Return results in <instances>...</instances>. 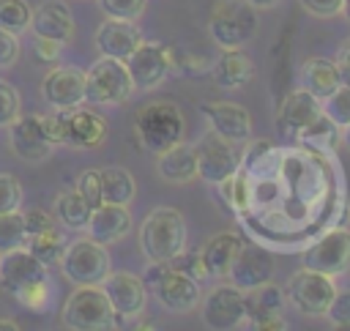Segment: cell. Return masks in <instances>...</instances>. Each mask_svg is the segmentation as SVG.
<instances>
[{
    "label": "cell",
    "instance_id": "1",
    "mask_svg": "<svg viewBox=\"0 0 350 331\" xmlns=\"http://www.w3.org/2000/svg\"><path fill=\"white\" fill-rule=\"evenodd\" d=\"M0 287L11 293L27 309H44L49 298L46 265L27 252V246H16L0 254Z\"/></svg>",
    "mask_w": 350,
    "mask_h": 331
},
{
    "label": "cell",
    "instance_id": "2",
    "mask_svg": "<svg viewBox=\"0 0 350 331\" xmlns=\"http://www.w3.org/2000/svg\"><path fill=\"white\" fill-rule=\"evenodd\" d=\"M189 230L186 219L175 208H153L139 227V249L148 260L170 263L186 249Z\"/></svg>",
    "mask_w": 350,
    "mask_h": 331
},
{
    "label": "cell",
    "instance_id": "3",
    "mask_svg": "<svg viewBox=\"0 0 350 331\" xmlns=\"http://www.w3.org/2000/svg\"><path fill=\"white\" fill-rule=\"evenodd\" d=\"M46 118H49V131L55 145H63V148H79V150L98 148L109 131L107 118L82 104L68 109H55Z\"/></svg>",
    "mask_w": 350,
    "mask_h": 331
},
{
    "label": "cell",
    "instance_id": "4",
    "mask_svg": "<svg viewBox=\"0 0 350 331\" xmlns=\"http://www.w3.org/2000/svg\"><path fill=\"white\" fill-rule=\"evenodd\" d=\"M60 320L74 331H107L120 326V315H115L101 284H79L63 304Z\"/></svg>",
    "mask_w": 350,
    "mask_h": 331
},
{
    "label": "cell",
    "instance_id": "5",
    "mask_svg": "<svg viewBox=\"0 0 350 331\" xmlns=\"http://www.w3.org/2000/svg\"><path fill=\"white\" fill-rule=\"evenodd\" d=\"M134 129H137L139 142L148 150L161 153L170 145L183 140V115L172 101H164V98L148 101L145 107L137 109Z\"/></svg>",
    "mask_w": 350,
    "mask_h": 331
},
{
    "label": "cell",
    "instance_id": "6",
    "mask_svg": "<svg viewBox=\"0 0 350 331\" xmlns=\"http://www.w3.org/2000/svg\"><path fill=\"white\" fill-rule=\"evenodd\" d=\"M211 38L221 47H243L257 33V11L246 0H219L208 19Z\"/></svg>",
    "mask_w": 350,
    "mask_h": 331
},
{
    "label": "cell",
    "instance_id": "7",
    "mask_svg": "<svg viewBox=\"0 0 350 331\" xmlns=\"http://www.w3.org/2000/svg\"><path fill=\"white\" fill-rule=\"evenodd\" d=\"M60 271L71 284H101L107 279V274L112 271L109 263V252L104 243L93 241V238H77L68 241L63 257H60Z\"/></svg>",
    "mask_w": 350,
    "mask_h": 331
},
{
    "label": "cell",
    "instance_id": "8",
    "mask_svg": "<svg viewBox=\"0 0 350 331\" xmlns=\"http://www.w3.org/2000/svg\"><path fill=\"white\" fill-rule=\"evenodd\" d=\"M134 93L131 74L123 60L98 57L85 71V101L90 104H123Z\"/></svg>",
    "mask_w": 350,
    "mask_h": 331
},
{
    "label": "cell",
    "instance_id": "9",
    "mask_svg": "<svg viewBox=\"0 0 350 331\" xmlns=\"http://www.w3.org/2000/svg\"><path fill=\"white\" fill-rule=\"evenodd\" d=\"M336 293V284H334V276L328 274H320V271H312V268H301L290 276L287 282V301L306 317H320L325 315L331 298Z\"/></svg>",
    "mask_w": 350,
    "mask_h": 331
},
{
    "label": "cell",
    "instance_id": "10",
    "mask_svg": "<svg viewBox=\"0 0 350 331\" xmlns=\"http://www.w3.org/2000/svg\"><path fill=\"white\" fill-rule=\"evenodd\" d=\"M8 145L22 161H44L49 153L57 148L49 131V118L46 115H19L8 126Z\"/></svg>",
    "mask_w": 350,
    "mask_h": 331
},
{
    "label": "cell",
    "instance_id": "11",
    "mask_svg": "<svg viewBox=\"0 0 350 331\" xmlns=\"http://www.w3.org/2000/svg\"><path fill=\"white\" fill-rule=\"evenodd\" d=\"M197 150V178L205 183H221L224 178L235 175L241 167V150L235 142L219 137L216 131L202 134V140L194 145Z\"/></svg>",
    "mask_w": 350,
    "mask_h": 331
},
{
    "label": "cell",
    "instance_id": "12",
    "mask_svg": "<svg viewBox=\"0 0 350 331\" xmlns=\"http://www.w3.org/2000/svg\"><path fill=\"white\" fill-rule=\"evenodd\" d=\"M304 268L328 274V276H342L350 268V230L334 227L323 233L304 254H301Z\"/></svg>",
    "mask_w": 350,
    "mask_h": 331
},
{
    "label": "cell",
    "instance_id": "13",
    "mask_svg": "<svg viewBox=\"0 0 350 331\" xmlns=\"http://www.w3.org/2000/svg\"><path fill=\"white\" fill-rule=\"evenodd\" d=\"M202 323L213 331H232L246 323L243 290L230 284H216L202 295Z\"/></svg>",
    "mask_w": 350,
    "mask_h": 331
},
{
    "label": "cell",
    "instance_id": "14",
    "mask_svg": "<svg viewBox=\"0 0 350 331\" xmlns=\"http://www.w3.org/2000/svg\"><path fill=\"white\" fill-rule=\"evenodd\" d=\"M129 74H131V82H134V90H153L164 82V77L170 74V49L159 41H139V47L123 60Z\"/></svg>",
    "mask_w": 350,
    "mask_h": 331
},
{
    "label": "cell",
    "instance_id": "15",
    "mask_svg": "<svg viewBox=\"0 0 350 331\" xmlns=\"http://www.w3.org/2000/svg\"><path fill=\"white\" fill-rule=\"evenodd\" d=\"M284 290L276 287L273 282L257 284L252 290L243 293V304H246V323L257 331H284L287 323L282 317L284 309Z\"/></svg>",
    "mask_w": 350,
    "mask_h": 331
},
{
    "label": "cell",
    "instance_id": "16",
    "mask_svg": "<svg viewBox=\"0 0 350 331\" xmlns=\"http://www.w3.org/2000/svg\"><path fill=\"white\" fill-rule=\"evenodd\" d=\"M101 290L107 293L115 315H120L123 320H134L145 312L148 304V284L131 274V271H109L107 279L101 282Z\"/></svg>",
    "mask_w": 350,
    "mask_h": 331
},
{
    "label": "cell",
    "instance_id": "17",
    "mask_svg": "<svg viewBox=\"0 0 350 331\" xmlns=\"http://www.w3.org/2000/svg\"><path fill=\"white\" fill-rule=\"evenodd\" d=\"M150 290L159 298V304L170 312H191L202 301L200 282L172 265L164 268V274L150 284Z\"/></svg>",
    "mask_w": 350,
    "mask_h": 331
},
{
    "label": "cell",
    "instance_id": "18",
    "mask_svg": "<svg viewBox=\"0 0 350 331\" xmlns=\"http://www.w3.org/2000/svg\"><path fill=\"white\" fill-rule=\"evenodd\" d=\"M317 115H323V101L317 96H312L306 88L290 90L284 96V101L279 104V112H276V126H279L282 140L295 142L298 131L304 126H309Z\"/></svg>",
    "mask_w": 350,
    "mask_h": 331
},
{
    "label": "cell",
    "instance_id": "19",
    "mask_svg": "<svg viewBox=\"0 0 350 331\" xmlns=\"http://www.w3.org/2000/svg\"><path fill=\"white\" fill-rule=\"evenodd\" d=\"M41 96L55 109H68L85 101V71L77 66H52L41 79Z\"/></svg>",
    "mask_w": 350,
    "mask_h": 331
},
{
    "label": "cell",
    "instance_id": "20",
    "mask_svg": "<svg viewBox=\"0 0 350 331\" xmlns=\"http://www.w3.org/2000/svg\"><path fill=\"white\" fill-rule=\"evenodd\" d=\"M200 112L208 118L211 131H216L219 137L235 142V145H246L252 140V115L232 101H213V104H202Z\"/></svg>",
    "mask_w": 350,
    "mask_h": 331
},
{
    "label": "cell",
    "instance_id": "21",
    "mask_svg": "<svg viewBox=\"0 0 350 331\" xmlns=\"http://www.w3.org/2000/svg\"><path fill=\"white\" fill-rule=\"evenodd\" d=\"M273 254L260 249V246H241V252L235 254L232 265H230V282L235 287H241L243 293L257 287V284H265L273 279Z\"/></svg>",
    "mask_w": 350,
    "mask_h": 331
},
{
    "label": "cell",
    "instance_id": "22",
    "mask_svg": "<svg viewBox=\"0 0 350 331\" xmlns=\"http://www.w3.org/2000/svg\"><path fill=\"white\" fill-rule=\"evenodd\" d=\"M139 41H142V33L131 19L107 16L96 30V49L101 57L126 60L139 47Z\"/></svg>",
    "mask_w": 350,
    "mask_h": 331
},
{
    "label": "cell",
    "instance_id": "23",
    "mask_svg": "<svg viewBox=\"0 0 350 331\" xmlns=\"http://www.w3.org/2000/svg\"><path fill=\"white\" fill-rule=\"evenodd\" d=\"M30 27L41 38H52L57 44H68L74 38V16L63 0H44L33 8Z\"/></svg>",
    "mask_w": 350,
    "mask_h": 331
},
{
    "label": "cell",
    "instance_id": "24",
    "mask_svg": "<svg viewBox=\"0 0 350 331\" xmlns=\"http://www.w3.org/2000/svg\"><path fill=\"white\" fill-rule=\"evenodd\" d=\"M88 233L93 241L109 246L120 238H126L131 233V213H129V205H120V202H101L98 208L90 211V219H88Z\"/></svg>",
    "mask_w": 350,
    "mask_h": 331
},
{
    "label": "cell",
    "instance_id": "25",
    "mask_svg": "<svg viewBox=\"0 0 350 331\" xmlns=\"http://www.w3.org/2000/svg\"><path fill=\"white\" fill-rule=\"evenodd\" d=\"M241 246H243L241 235L238 233H230V230L216 233L213 238H208V243L200 252V260H202L205 274L213 276V279H227L230 265H232L235 254L241 252Z\"/></svg>",
    "mask_w": 350,
    "mask_h": 331
},
{
    "label": "cell",
    "instance_id": "26",
    "mask_svg": "<svg viewBox=\"0 0 350 331\" xmlns=\"http://www.w3.org/2000/svg\"><path fill=\"white\" fill-rule=\"evenodd\" d=\"M257 74V66L254 60L241 49V47H230V49H221L216 66H213V79L219 88H227V90H235V88H243L254 79Z\"/></svg>",
    "mask_w": 350,
    "mask_h": 331
},
{
    "label": "cell",
    "instance_id": "27",
    "mask_svg": "<svg viewBox=\"0 0 350 331\" xmlns=\"http://www.w3.org/2000/svg\"><path fill=\"white\" fill-rule=\"evenodd\" d=\"M159 175L170 183H189L197 178V150L183 140L159 153Z\"/></svg>",
    "mask_w": 350,
    "mask_h": 331
},
{
    "label": "cell",
    "instance_id": "28",
    "mask_svg": "<svg viewBox=\"0 0 350 331\" xmlns=\"http://www.w3.org/2000/svg\"><path fill=\"white\" fill-rule=\"evenodd\" d=\"M301 82L304 88L317 96L320 101L325 96H331L339 85H342V77H339V68L334 60H325V57H306L304 66H301Z\"/></svg>",
    "mask_w": 350,
    "mask_h": 331
},
{
    "label": "cell",
    "instance_id": "29",
    "mask_svg": "<svg viewBox=\"0 0 350 331\" xmlns=\"http://www.w3.org/2000/svg\"><path fill=\"white\" fill-rule=\"evenodd\" d=\"M98 178H101V200L104 202H120V205H129L134 200V178L126 167H118V164H109V167H101L98 170Z\"/></svg>",
    "mask_w": 350,
    "mask_h": 331
},
{
    "label": "cell",
    "instance_id": "30",
    "mask_svg": "<svg viewBox=\"0 0 350 331\" xmlns=\"http://www.w3.org/2000/svg\"><path fill=\"white\" fill-rule=\"evenodd\" d=\"M90 205L85 202V197L77 191V189H66L57 194L55 200V216L68 227V230H82L88 227V219H90Z\"/></svg>",
    "mask_w": 350,
    "mask_h": 331
},
{
    "label": "cell",
    "instance_id": "31",
    "mask_svg": "<svg viewBox=\"0 0 350 331\" xmlns=\"http://www.w3.org/2000/svg\"><path fill=\"white\" fill-rule=\"evenodd\" d=\"M295 142H301V145H306V148H317V150H331L336 142H339V126L323 112V115H317L309 126H304L301 131H298V140Z\"/></svg>",
    "mask_w": 350,
    "mask_h": 331
},
{
    "label": "cell",
    "instance_id": "32",
    "mask_svg": "<svg viewBox=\"0 0 350 331\" xmlns=\"http://www.w3.org/2000/svg\"><path fill=\"white\" fill-rule=\"evenodd\" d=\"M25 246H27V252H30L33 257H38L44 265H55V263H60V257H63L68 241H66L63 233H57V230L52 227V230H44V233L30 235V238L25 241Z\"/></svg>",
    "mask_w": 350,
    "mask_h": 331
},
{
    "label": "cell",
    "instance_id": "33",
    "mask_svg": "<svg viewBox=\"0 0 350 331\" xmlns=\"http://www.w3.org/2000/svg\"><path fill=\"white\" fill-rule=\"evenodd\" d=\"M33 19V8L27 5V0H0V27L11 30V33H25L30 27Z\"/></svg>",
    "mask_w": 350,
    "mask_h": 331
},
{
    "label": "cell",
    "instance_id": "34",
    "mask_svg": "<svg viewBox=\"0 0 350 331\" xmlns=\"http://www.w3.org/2000/svg\"><path fill=\"white\" fill-rule=\"evenodd\" d=\"M27 233L22 222V211L0 213V252H11L16 246H25Z\"/></svg>",
    "mask_w": 350,
    "mask_h": 331
},
{
    "label": "cell",
    "instance_id": "35",
    "mask_svg": "<svg viewBox=\"0 0 350 331\" xmlns=\"http://www.w3.org/2000/svg\"><path fill=\"white\" fill-rule=\"evenodd\" d=\"M323 112H325L339 129L350 126V85L342 82L331 96H325V98H323Z\"/></svg>",
    "mask_w": 350,
    "mask_h": 331
},
{
    "label": "cell",
    "instance_id": "36",
    "mask_svg": "<svg viewBox=\"0 0 350 331\" xmlns=\"http://www.w3.org/2000/svg\"><path fill=\"white\" fill-rule=\"evenodd\" d=\"M22 115V96L11 82L0 79V126H11Z\"/></svg>",
    "mask_w": 350,
    "mask_h": 331
},
{
    "label": "cell",
    "instance_id": "37",
    "mask_svg": "<svg viewBox=\"0 0 350 331\" xmlns=\"http://www.w3.org/2000/svg\"><path fill=\"white\" fill-rule=\"evenodd\" d=\"M148 0H98V8L107 14V16H115V19H131L137 22L145 11Z\"/></svg>",
    "mask_w": 350,
    "mask_h": 331
},
{
    "label": "cell",
    "instance_id": "38",
    "mask_svg": "<svg viewBox=\"0 0 350 331\" xmlns=\"http://www.w3.org/2000/svg\"><path fill=\"white\" fill-rule=\"evenodd\" d=\"M325 317L336 328H350V290H336L334 293V298L325 309Z\"/></svg>",
    "mask_w": 350,
    "mask_h": 331
},
{
    "label": "cell",
    "instance_id": "39",
    "mask_svg": "<svg viewBox=\"0 0 350 331\" xmlns=\"http://www.w3.org/2000/svg\"><path fill=\"white\" fill-rule=\"evenodd\" d=\"M22 205V186L14 175L8 172H0V213H8V211H19Z\"/></svg>",
    "mask_w": 350,
    "mask_h": 331
},
{
    "label": "cell",
    "instance_id": "40",
    "mask_svg": "<svg viewBox=\"0 0 350 331\" xmlns=\"http://www.w3.org/2000/svg\"><path fill=\"white\" fill-rule=\"evenodd\" d=\"M82 197H85V202L90 205V208H98L104 200H101V178H98V170H85L79 178H77V186H74Z\"/></svg>",
    "mask_w": 350,
    "mask_h": 331
},
{
    "label": "cell",
    "instance_id": "41",
    "mask_svg": "<svg viewBox=\"0 0 350 331\" xmlns=\"http://www.w3.org/2000/svg\"><path fill=\"white\" fill-rule=\"evenodd\" d=\"M22 222H25V233L27 238L36 235V233H44V230H52L55 227V216L44 208H30V211H22Z\"/></svg>",
    "mask_w": 350,
    "mask_h": 331
},
{
    "label": "cell",
    "instance_id": "42",
    "mask_svg": "<svg viewBox=\"0 0 350 331\" xmlns=\"http://www.w3.org/2000/svg\"><path fill=\"white\" fill-rule=\"evenodd\" d=\"M19 52H22V44H19V36L11 33V30H3L0 27V68H8L19 60Z\"/></svg>",
    "mask_w": 350,
    "mask_h": 331
},
{
    "label": "cell",
    "instance_id": "43",
    "mask_svg": "<svg viewBox=\"0 0 350 331\" xmlns=\"http://www.w3.org/2000/svg\"><path fill=\"white\" fill-rule=\"evenodd\" d=\"M170 265H172V268H178V271H183V274H189V276H194V279L208 276V274H205V268H202L200 254H186V249H183L180 254H175V257L170 260Z\"/></svg>",
    "mask_w": 350,
    "mask_h": 331
},
{
    "label": "cell",
    "instance_id": "44",
    "mask_svg": "<svg viewBox=\"0 0 350 331\" xmlns=\"http://www.w3.org/2000/svg\"><path fill=\"white\" fill-rule=\"evenodd\" d=\"M312 16H320V19H331V16H339L342 14V0H298Z\"/></svg>",
    "mask_w": 350,
    "mask_h": 331
},
{
    "label": "cell",
    "instance_id": "45",
    "mask_svg": "<svg viewBox=\"0 0 350 331\" xmlns=\"http://www.w3.org/2000/svg\"><path fill=\"white\" fill-rule=\"evenodd\" d=\"M60 47L63 44H57V41H52V38H41V36H36V55H38V60L41 63H57V57H60Z\"/></svg>",
    "mask_w": 350,
    "mask_h": 331
},
{
    "label": "cell",
    "instance_id": "46",
    "mask_svg": "<svg viewBox=\"0 0 350 331\" xmlns=\"http://www.w3.org/2000/svg\"><path fill=\"white\" fill-rule=\"evenodd\" d=\"M336 68H339V77L345 85H350V41L339 47V55H336Z\"/></svg>",
    "mask_w": 350,
    "mask_h": 331
},
{
    "label": "cell",
    "instance_id": "47",
    "mask_svg": "<svg viewBox=\"0 0 350 331\" xmlns=\"http://www.w3.org/2000/svg\"><path fill=\"white\" fill-rule=\"evenodd\" d=\"M249 5H254V8H273L276 3H282V0H246Z\"/></svg>",
    "mask_w": 350,
    "mask_h": 331
},
{
    "label": "cell",
    "instance_id": "48",
    "mask_svg": "<svg viewBox=\"0 0 350 331\" xmlns=\"http://www.w3.org/2000/svg\"><path fill=\"white\" fill-rule=\"evenodd\" d=\"M19 326L11 320V317H0V331H16Z\"/></svg>",
    "mask_w": 350,
    "mask_h": 331
},
{
    "label": "cell",
    "instance_id": "49",
    "mask_svg": "<svg viewBox=\"0 0 350 331\" xmlns=\"http://www.w3.org/2000/svg\"><path fill=\"white\" fill-rule=\"evenodd\" d=\"M342 16L350 22V0H342Z\"/></svg>",
    "mask_w": 350,
    "mask_h": 331
},
{
    "label": "cell",
    "instance_id": "50",
    "mask_svg": "<svg viewBox=\"0 0 350 331\" xmlns=\"http://www.w3.org/2000/svg\"><path fill=\"white\" fill-rule=\"evenodd\" d=\"M0 254H3V252H0Z\"/></svg>",
    "mask_w": 350,
    "mask_h": 331
}]
</instances>
